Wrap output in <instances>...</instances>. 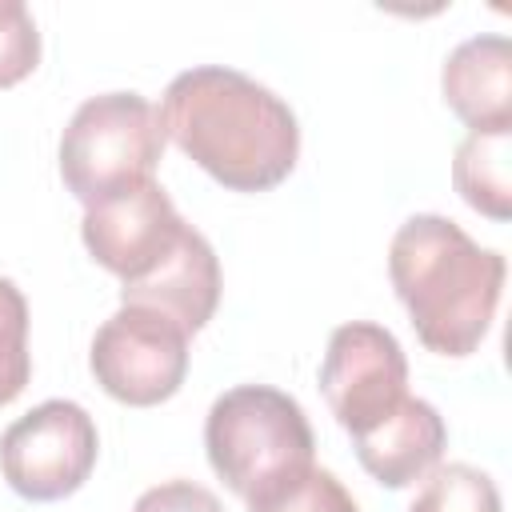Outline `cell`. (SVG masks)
I'll use <instances>...</instances> for the list:
<instances>
[{
    "label": "cell",
    "mask_w": 512,
    "mask_h": 512,
    "mask_svg": "<svg viewBox=\"0 0 512 512\" xmlns=\"http://www.w3.org/2000/svg\"><path fill=\"white\" fill-rule=\"evenodd\" d=\"M164 136L232 192H268L296 168L292 108L252 76L220 64L188 68L164 88Z\"/></svg>",
    "instance_id": "obj_1"
},
{
    "label": "cell",
    "mask_w": 512,
    "mask_h": 512,
    "mask_svg": "<svg viewBox=\"0 0 512 512\" xmlns=\"http://www.w3.org/2000/svg\"><path fill=\"white\" fill-rule=\"evenodd\" d=\"M388 276L420 344L436 356H472L492 328L508 264L456 220L408 216L388 248Z\"/></svg>",
    "instance_id": "obj_2"
},
{
    "label": "cell",
    "mask_w": 512,
    "mask_h": 512,
    "mask_svg": "<svg viewBox=\"0 0 512 512\" xmlns=\"http://www.w3.org/2000/svg\"><path fill=\"white\" fill-rule=\"evenodd\" d=\"M204 448L212 472L244 504H256L312 468L316 436L304 408L288 392L240 384L208 408Z\"/></svg>",
    "instance_id": "obj_3"
},
{
    "label": "cell",
    "mask_w": 512,
    "mask_h": 512,
    "mask_svg": "<svg viewBox=\"0 0 512 512\" xmlns=\"http://www.w3.org/2000/svg\"><path fill=\"white\" fill-rule=\"evenodd\" d=\"M160 108L140 92H104L84 100L60 136L64 188L84 204L112 200L152 180L164 156Z\"/></svg>",
    "instance_id": "obj_4"
},
{
    "label": "cell",
    "mask_w": 512,
    "mask_h": 512,
    "mask_svg": "<svg viewBox=\"0 0 512 512\" xmlns=\"http://www.w3.org/2000/svg\"><path fill=\"white\" fill-rule=\"evenodd\" d=\"M88 364L112 400L152 408L172 400L188 376V332L152 308L120 304L96 328Z\"/></svg>",
    "instance_id": "obj_5"
},
{
    "label": "cell",
    "mask_w": 512,
    "mask_h": 512,
    "mask_svg": "<svg viewBox=\"0 0 512 512\" xmlns=\"http://www.w3.org/2000/svg\"><path fill=\"white\" fill-rule=\"evenodd\" d=\"M96 424L72 400H44L0 436V472L24 500H64L96 468Z\"/></svg>",
    "instance_id": "obj_6"
},
{
    "label": "cell",
    "mask_w": 512,
    "mask_h": 512,
    "mask_svg": "<svg viewBox=\"0 0 512 512\" xmlns=\"http://www.w3.org/2000/svg\"><path fill=\"white\" fill-rule=\"evenodd\" d=\"M320 388L336 424L352 436H364L368 428L388 420L408 396V360L400 340L368 320L340 324L328 336Z\"/></svg>",
    "instance_id": "obj_7"
},
{
    "label": "cell",
    "mask_w": 512,
    "mask_h": 512,
    "mask_svg": "<svg viewBox=\"0 0 512 512\" xmlns=\"http://www.w3.org/2000/svg\"><path fill=\"white\" fill-rule=\"evenodd\" d=\"M184 228V216L156 180L84 208L80 220L84 248L100 268L120 276V284H132L144 272H152L176 248Z\"/></svg>",
    "instance_id": "obj_8"
},
{
    "label": "cell",
    "mask_w": 512,
    "mask_h": 512,
    "mask_svg": "<svg viewBox=\"0 0 512 512\" xmlns=\"http://www.w3.org/2000/svg\"><path fill=\"white\" fill-rule=\"evenodd\" d=\"M120 304L152 308L180 324L188 336L200 332L220 304V260L212 244L188 224L176 248L140 280L120 288Z\"/></svg>",
    "instance_id": "obj_9"
},
{
    "label": "cell",
    "mask_w": 512,
    "mask_h": 512,
    "mask_svg": "<svg viewBox=\"0 0 512 512\" xmlns=\"http://www.w3.org/2000/svg\"><path fill=\"white\" fill-rule=\"evenodd\" d=\"M440 88L448 108L476 136L512 132V48L504 36L488 32L464 40L444 60Z\"/></svg>",
    "instance_id": "obj_10"
},
{
    "label": "cell",
    "mask_w": 512,
    "mask_h": 512,
    "mask_svg": "<svg viewBox=\"0 0 512 512\" xmlns=\"http://www.w3.org/2000/svg\"><path fill=\"white\" fill-rule=\"evenodd\" d=\"M352 440H356V460L376 484L408 488L440 464L448 428H444V416L428 400L404 396V404L388 420H380L376 428Z\"/></svg>",
    "instance_id": "obj_11"
},
{
    "label": "cell",
    "mask_w": 512,
    "mask_h": 512,
    "mask_svg": "<svg viewBox=\"0 0 512 512\" xmlns=\"http://www.w3.org/2000/svg\"><path fill=\"white\" fill-rule=\"evenodd\" d=\"M508 148H512V132L500 136H476L468 132L456 144V160H452V184L464 196L468 208L492 216V220H508L512 216V180H508Z\"/></svg>",
    "instance_id": "obj_12"
},
{
    "label": "cell",
    "mask_w": 512,
    "mask_h": 512,
    "mask_svg": "<svg viewBox=\"0 0 512 512\" xmlns=\"http://www.w3.org/2000/svg\"><path fill=\"white\" fill-rule=\"evenodd\" d=\"M408 512H500L496 480L472 464H440L428 472Z\"/></svg>",
    "instance_id": "obj_13"
},
{
    "label": "cell",
    "mask_w": 512,
    "mask_h": 512,
    "mask_svg": "<svg viewBox=\"0 0 512 512\" xmlns=\"http://www.w3.org/2000/svg\"><path fill=\"white\" fill-rule=\"evenodd\" d=\"M32 380L28 352V300L24 292L0 276V408L12 404Z\"/></svg>",
    "instance_id": "obj_14"
},
{
    "label": "cell",
    "mask_w": 512,
    "mask_h": 512,
    "mask_svg": "<svg viewBox=\"0 0 512 512\" xmlns=\"http://www.w3.org/2000/svg\"><path fill=\"white\" fill-rule=\"evenodd\" d=\"M248 512H356V500L328 468H308L304 476L288 480L272 496L248 504Z\"/></svg>",
    "instance_id": "obj_15"
},
{
    "label": "cell",
    "mask_w": 512,
    "mask_h": 512,
    "mask_svg": "<svg viewBox=\"0 0 512 512\" xmlns=\"http://www.w3.org/2000/svg\"><path fill=\"white\" fill-rule=\"evenodd\" d=\"M40 64V32L20 0H0V88L20 84Z\"/></svg>",
    "instance_id": "obj_16"
},
{
    "label": "cell",
    "mask_w": 512,
    "mask_h": 512,
    "mask_svg": "<svg viewBox=\"0 0 512 512\" xmlns=\"http://www.w3.org/2000/svg\"><path fill=\"white\" fill-rule=\"evenodd\" d=\"M132 512H224V508L208 488H200L192 480H164V484L148 488L132 504Z\"/></svg>",
    "instance_id": "obj_17"
}]
</instances>
